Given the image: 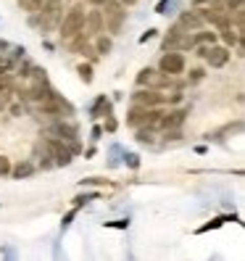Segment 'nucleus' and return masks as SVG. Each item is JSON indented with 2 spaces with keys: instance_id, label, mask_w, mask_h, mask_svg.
<instances>
[{
  "instance_id": "obj_34",
  "label": "nucleus",
  "mask_w": 245,
  "mask_h": 261,
  "mask_svg": "<svg viewBox=\"0 0 245 261\" xmlns=\"http://www.w3.org/2000/svg\"><path fill=\"white\" fill-rule=\"evenodd\" d=\"M74 201H76V206H82L85 201H90V195H79V198H74Z\"/></svg>"
},
{
  "instance_id": "obj_14",
  "label": "nucleus",
  "mask_w": 245,
  "mask_h": 261,
  "mask_svg": "<svg viewBox=\"0 0 245 261\" xmlns=\"http://www.w3.org/2000/svg\"><path fill=\"white\" fill-rule=\"evenodd\" d=\"M32 172H35V166L29 164V161H19L16 166H11V177L13 179H26Z\"/></svg>"
},
{
  "instance_id": "obj_21",
  "label": "nucleus",
  "mask_w": 245,
  "mask_h": 261,
  "mask_svg": "<svg viewBox=\"0 0 245 261\" xmlns=\"http://www.w3.org/2000/svg\"><path fill=\"white\" fill-rule=\"evenodd\" d=\"M222 37H224V45H227V48H232V45L237 42V32H232V27H229V29H222Z\"/></svg>"
},
{
  "instance_id": "obj_11",
  "label": "nucleus",
  "mask_w": 245,
  "mask_h": 261,
  "mask_svg": "<svg viewBox=\"0 0 245 261\" xmlns=\"http://www.w3.org/2000/svg\"><path fill=\"white\" fill-rule=\"evenodd\" d=\"M50 135L61 137V140H76V127L61 119V121H56V124L50 127Z\"/></svg>"
},
{
  "instance_id": "obj_24",
  "label": "nucleus",
  "mask_w": 245,
  "mask_h": 261,
  "mask_svg": "<svg viewBox=\"0 0 245 261\" xmlns=\"http://www.w3.org/2000/svg\"><path fill=\"white\" fill-rule=\"evenodd\" d=\"M242 8V0H227V11L232 13V11H240Z\"/></svg>"
},
{
  "instance_id": "obj_8",
  "label": "nucleus",
  "mask_w": 245,
  "mask_h": 261,
  "mask_svg": "<svg viewBox=\"0 0 245 261\" xmlns=\"http://www.w3.org/2000/svg\"><path fill=\"white\" fill-rule=\"evenodd\" d=\"M179 27L185 29V32H198V29L203 27V19H201V13H195V11H182L179 13Z\"/></svg>"
},
{
  "instance_id": "obj_10",
  "label": "nucleus",
  "mask_w": 245,
  "mask_h": 261,
  "mask_svg": "<svg viewBox=\"0 0 245 261\" xmlns=\"http://www.w3.org/2000/svg\"><path fill=\"white\" fill-rule=\"evenodd\" d=\"M182 37H185V29H182L179 24L172 27L169 32H166V37H164V50H179Z\"/></svg>"
},
{
  "instance_id": "obj_13",
  "label": "nucleus",
  "mask_w": 245,
  "mask_h": 261,
  "mask_svg": "<svg viewBox=\"0 0 245 261\" xmlns=\"http://www.w3.org/2000/svg\"><path fill=\"white\" fill-rule=\"evenodd\" d=\"M53 93V90L48 87V82H32V87H29L26 90V93H21V95H26V98H32V100H45V98H48Z\"/></svg>"
},
{
  "instance_id": "obj_29",
  "label": "nucleus",
  "mask_w": 245,
  "mask_h": 261,
  "mask_svg": "<svg viewBox=\"0 0 245 261\" xmlns=\"http://www.w3.org/2000/svg\"><path fill=\"white\" fill-rule=\"evenodd\" d=\"M6 69H11V61H6V58H0V74H6Z\"/></svg>"
},
{
  "instance_id": "obj_18",
  "label": "nucleus",
  "mask_w": 245,
  "mask_h": 261,
  "mask_svg": "<svg viewBox=\"0 0 245 261\" xmlns=\"http://www.w3.org/2000/svg\"><path fill=\"white\" fill-rule=\"evenodd\" d=\"M95 116H108L111 114V103L105 100V98H98V103H95V111H93Z\"/></svg>"
},
{
  "instance_id": "obj_6",
  "label": "nucleus",
  "mask_w": 245,
  "mask_h": 261,
  "mask_svg": "<svg viewBox=\"0 0 245 261\" xmlns=\"http://www.w3.org/2000/svg\"><path fill=\"white\" fill-rule=\"evenodd\" d=\"M206 61H208L211 69H222L229 61V48L227 45H211V48L206 50Z\"/></svg>"
},
{
  "instance_id": "obj_22",
  "label": "nucleus",
  "mask_w": 245,
  "mask_h": 261,
  "mask_svg": "<svg viewBox=\"0 0 245 261\" xmlns=\"http://www.w3.org/2000/svg\"><path fill=\"white\" fill-rule=\"evenodd\" d=\"M195 42H203V45H213V42H216V35H213V32H201V35H195Z\"/></svg>"
},
{
  "instance_id": "obj_25",
  "label": "nucleus",
  "mask_w": 245,
  "mask_h": 261,
  "mask_svg": "<svg viewBox=\"0 0 245 261\" xmlns=\"http://www.w3.org/2000/svg\"><path fill=\"white\" fill-rule=\"evenodd\" d=\"M190 80H193V82H201V80H203V69H193V71H190Z\"/></svg>"
},
{
  "instance_id": "obj_31",
  "label": "nucleus",
  "mask_w": 245,
  "mask_h": 261,
  "mask_svg": "<svg viewBox=\"0 0 245 261\" xmlns=\"http://www.w3.org/2000/svg\"><path fill=\"white\" fill-rule=\"evenodd\" d=\"M11 114H13V116H21V114H24V109H21V106H13Z\"/></svg>"
},
{
  "instance_id": "obj_30",
  "label": "nucleus",
  "mask_w": 245,
  "mask_h": 261,
  "mask_svg": "<svg viewBox=\"0 0 245 261\" xmlns=\"http://www.w3.org/2000/svg\"><path fill=\"white\" fill-rule=\"evenodd\" d=\"M179 100H182V93H172L169 95V103H179Z\"/></svg>"
},
{
  "instance_id": "obj_23",
  "label": "nucleus",
  "mask_w": 245,
  "mask_h": 261,
  "mask_svg": "<svg viewBox=\"0 0 245 261\" xmlns=\"http://www.w3.org/2000/svg\"><path fill=\"white\" fill-rule=\"evenodd\" d=\"M11 174V159L8 156H0V177Z\"/></svg>"
},
{
  "instance_id": "obj_27",
  "label": "nucleus",
  "mask_w": 245,
  "mask_h": 261,
  "mask_svg": "<svg viewBox=\"0 0 245 261\" xmlns=\"http://www.w3.org/2000/svg\"><path fill=\"white\" fill-rule=\"evenodd\" d=\"M127 164H129V166H134V169L140 166V161H137V156H134V153H129V156H127Z\"/></svg>"
},
{
  "instance_id": "obj_2",
  "label": "nucleus",
  "mask_w": 245,
  "mask_h": 261,
  "mask_svg": "<svg viewBox=\"0 0 245 261\" xmlns=\"http://www.w3.org/2000/svg\"><path fill=\"white\" fill-rule=\"evenodd\" d=\"M85 6L82 3H76L71 6L66 13H64V21H61V37L64 40H71L74 35H79L82 29H85Z\"/></svg>"
},
{
  "instance_id": "obj_26",
  "label": "nucleus",
  "mask_w": 245,
  "mask_h": 261,
  "mask_svg": "<svg viewBox=\"0 0 245 261\" xmlns=\"http://www.w3.org/2000/svg\"><path fill=\"white\" fill-rule=\"evenodd\" d=\"M108 227H116V229H124V227H129V222H127V219H119V222H108Z\"/></svg>"
},
{
  "instance_id": "obj_28",
  "label": "nucleus",
  "mask_w": 245,
  "mask_h": 261,
  "mask_svg": "<svg viewBox=\"0 0 245 261\" xmlns=\"http://www.w3.org/2000/svg\"><path fill=\"white\" fill-rule=\"evenodd\" d=\"M150 37H156V29H148V32H145V35L140 37V42H148Z\"/></svg>"
},
{
  "instance_id": "obj_5",
  "label": "nucleus",
  "mask_w": 245,
  "mask_h": 261,
  "mask_svg": "<svg viewBox=\"0 0 245 261\" xmlns=\"http://www.w3.org/2000/svg\"><path fill=\"white\" fill-rule=\"evenodd\" d=\"M48 148L53 150V164H56V166H69V164H71V148H66L61 140L50 137V140H48Z\"/></svg>"
},
{
  "instance_id": "obj_1",
  "label": "nucleus",
  "mask_w": 245,
  "mask_h": 261,
  "mask_svg": "<svg viewBox=\"0 0 245 261\" xmlns=\"http://www.w3.org/2000/svg\"><path fill=\"white\" fill-rule=\"evenodd\" d=\"M100 16H103L105 29H108L111 35H119L121 32V24H124V19H127V11H124V6H121L119 0H103Z\"/></svg>"
},
{
  "instance_id": "obj_35",
  "label": "nucleus",
  "mask_w": 245,
  "mask_h": 261,
  "mask_svg": "<svg viewBox=\"0 0 245 261\" xmlns=\"http://www.w3.org/2000/svg\"><path fill=\"white\" fill-rule=\"evenodd\" d=\"M87 3H90V6H95V8H100V6H103V0H87Z\"/></svg>"
},
{
  "instance_id": "obj_9",
  "label": "nucleus",
  "mask_w": 245,
  "mask_h": 261,
  "mask_svg": "<svg viewBox=\"0 0 245 261\" xmlns=\"http://www.w3.org/2000/svg\"><path fill=\"white\" fill-rule=\"evenodd\" d=\"M185 116H187V109H179V111H169V114H161V119H158V124H156V127H161V129H169V127H179L182 121H185Z\"/></svg>"
},
{
  "instance_id": "obj_33",
  "label": "nucleus",
  "mask_w": 245,
  "mask_h": 261,
  "mask_svg": "<svg viewBox=\"0 0 245 261\" xmlns=\"http://www.w3.org/2000/svg\"><path fill=\"white\" fill-rule=\"evenodd\" d=\"M166 6H169V0H161V3H158V13H166Z\"/></svg>"
},
{
  "instance_id": "obj_7",
  "label": "nucleus",
  "mask_w": 245,
  "mask_h": 261,
  "mask_svg": "<svg viewBox=\"0 0 245 261\" xmlns=\"http://www.w3.org/2000/svg\"><path fill=\"white\" fill-rule=\"evenodd\" d=\"M132 100H134L137 106L153 109V106H161V103H164V95L158 93V90H137V93L132 95Z\"/></svg>"
},
{
  "instance_id": "obj_12",
  "label": "nucleus",
  "mask_w": 245,
  "mask_h": 261,
  "mask_svg": "<svg viewBox=\"0 0 245 261\" xmlns=\"http://www.w3.org/2000/svg\"><path fill=\"white\" fill-rule=\"evenodd\" d=\"M85 32L87 35H100L103 32V16H100V11H90L85 13Z\"/></svg>"
},
{
  "instance_id": "obj_15",
  "label": "nucleus",
  "mask_w": 245,
  "mask_h": 261,
  "mask_svg": "<svg viewBox=\"0 0 245 261\" xmlns=\"http://www.w3.org/2000/svg\"><path fill=\"white\" fill-rule=\"evenodd\" d=\"M111 48H114V42H111V37H105V35H100V37L95 40V53L105 56V53H111Z\"/></svg>"
},
{
  "instance_id": "obj_3",
  "label": "nucleus",
  "mask_w": 245,
  "mask_h": 261,
  "mask_svg": "<svg viewBox=\"0 0 245 261\" xmlns=\"http://www.w3.org/2000/svg\"><path fill=\"white\" fill-rule=\"evenodd\" d=\"M40 114L64 119V116H71V114H74V109H71V103H66L58 93H50L45 100H40Z\"/></svg>"
},
{
  "instance_id": "obj_32",
  "label": "nucleus",
  "mask_w": 245,
  "mask_h": 261,
  "mask_svg": "<svg viewBox=\"0 0 245 261\" xmlns=\"http://www.w3.org/2000/svg\"><path fill=\"white\" fill-rule=\"evenodd\" d=\"M105 129L114 132V129H116V121H114V119H108V121H105Z\"/></svg>"
},
{
  "instance_id": "obj_36",
  "label": "nucleus",
  "mask_w": 245,
  "mask_h": 261,
  "mask_svg": "<svg viewBox=\"0 0 245 261\" xmlns=\"http://www.w3.org/2000/svg\"><path fill=\"white\" fill-rule=\"evenodd\" d=\"M119 3H121V6H134L137 0H119Z\"/></svg>"
},
{
  "instance_id": "obj_19",
  "label": "nucleus",
  "mask_w": 245,
  "mask_h": 261,
  "mask_svg": "<svg viewBox=\"0 0 245 261\" xmlns=\"http://www.w3.org/2000/svg\"><path fill=\"white\" fill-rule=\"evenodd\" d=\"M76 74L82 76V82H85V85H90V82H93V66H90V64H79Z\"/></svg>"
},
{
  "instance_id": "obj_20",
  "label": "nucleus",
  "mask_w": 245,
  "mask_h": 261,
  "mask_svg": "<svg viewBox=\"0 0 245 261\" xmlns=\"http://www.w3.org/2000/svg\"><path fill=\"white\" fill-rule=\"evenodd\" d=\"M137 140H140V143H145V145H150L153 143V129L148 127H137Z\"/></svg>"
},
{
  "instance_id": "obj_4",
  "label": "nucleus",
  "mask_w": 245,
  "mask_h": 261,
  "mask_svg": "<svg viewBox=\"0 0 245 261\" xmlns=\"http://www.w3.org/2000/svg\"><path fill=\"white\" fill-rule=\"evenodd\" d=\"M158 69L164 71V74H182L185 71V56L182 53H177V50H169V53H164L161 56V61H158Z\"/></svg>"
},
{
  "instance_id": "obj_17",
  "label": "nucleus",
  "mask_w": 245,
  "mask_h": 261,
  "mask_svg": "<svg viewBox=\"0 0 245 261\" xmlns=\"http://www.w3.org/2000/svg\"><path fill=\"white\" fill-rule=\"evenodd\" d=\"M153 80H156V71H153V69H143L140 74H137V85H140V87H153Z\"/></svg>"
},
{
  "instance_id": "obj_16",
  "label": "nucleus",
  "mask_w": 245,
  "mask_h": 261,
  "mask_svg": "<svg viewBox=\"0 0 245 261\" xmlns=\"http://www.w3.org/2000/svg\"><path fill=\"white\" fill-rule=\"evenodd\" d=\"M42 3H45V0H19V8L26 11V13H40Z\"/></svg>"
}]
</instances>
